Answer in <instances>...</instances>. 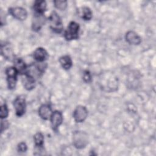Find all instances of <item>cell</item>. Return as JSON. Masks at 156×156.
Segmentation results:
<instances>
[{"instance_id": "cell-12", "label": "cell", "mask_w": 156, "mask_h": 156, "mask_svg": "<svg viewBox=\"0 0 156 156\" xmlns=\"http://www.w3.org/2000/svg\"><path fill=\"white\" fill-rule=\"evenodd\" d=\"M126 41L130 44L139 45L141 43V38L134 31L129 30L126 32L125 35Z\"/></svg>"}, {"instance_id": "cell-14", "label": "cell", "mask_w": 156, "mask_h": 156, "mask_svg": "<svg viewBox=\"0 0 156 156\" xmlns=\"http://www.w3.org/2000/svg\"><path fill=\"white\" fill-rule=\"evenodd\" d=\"M33 57L37 62L41 63L44 62L48 58V53L44 48L39 47L37 48L34 52Z\"/></svg>"}, {"instance_id": "cell-4", "label": "cell", "mask_w": 156, "mask_h": 156, "mask_svg": "<svg viewBox=\"0 0 156 156\" xmlns=\"http://www.w3.org/2000/svg\"><path fill=\"white\" fill-rule=\"evenodd\" d=\"M80 26L75 21H71L64 33V37L67 41L77 40L79 37Z\"/></svg>"}, {"instance_id": "cell-1", "label": "cell", "mask_w": 156, "mask_h": 156, "mask_svg": "<svg viewBox=\"0 0 156 156\" xmlns=\"http://www.w3.org/2000/svg\"><path fill=\"white\" fill-rule=\"evenodd\" d=\"M101 83L104 90L107 91H113L118 88V79L113 74H108L104 75L101 78Z\"/></svg>"}, {"instance_id": "cell-6", "label": "cell", "mask_w": 156, "mask_h": 156, "mask_svg": "<svg viewBox=\"0 0 156 156\" xmlns=\"http://www.w3.org/2000/svg\"><path fill=\"white\" fill-rule=\"evenodd\" d=\"M7 87L9 90H13L16 87L17 82L18 71L14 66L7 67L5 69Z\"/></svg>"}, {"instance_id": "cell-11", "label": "cell", "mask_w": 156, "mask_h": 156, "mask_svg": "<svg viewBox=\"0 0 156 156\" xmlns=\"http://www.w3.org/2000/svg\"><path fill=\"white\" fill-rule=\"evenodd\" d=\"M22 83L24 88L27 90H33L36 84V79L27 73L22 75Z\"/></svg>"}, {"instance_id": "cell-15", "label": "cell", "mask_w": 156, "mask_h": 156, "mask_svg": "<svg viewBox=\"0 0 156 156\" xmlns=\"http://www.w3.org/2000/svg\"><path fill=\"white\" fill-rule=\"evenodd\" d=\"M13 61V66L15 68L18 74L21 76L24 74L27 71V66L24 61L21 58H15Z\"/></svg>"}, {"instance_id": "cell-21", "label": "cell", "mask_w": 156, "mask_h": 156, "mask_svg": "<svg viewBox=\"0 0 156 156\" xmlns=\"http://www.w3.org/2000/svg\"><path fill=\"white\" fill-rule=\"evenodd\" d=\"M54 7L60 10H65L68 5L66 1H54L53 2Z\"/></svg>"}, {"instance_id": "cell-3", "label": "cell", "mask_w": 156, "mask_h": 156, "mask_svg": "<svg viewBox=\"0 0 156 156\" xmlns=\"http://www.w3.org/2000/svg\"><path fill=\"white\" fill-rule=\"evenodd\" d=\"M49 27L51 30L56 33L60 34L63 29V21L60 16L55 11H52L49 17Z\"/></svg>"}, {"instance_id": "cell-25", "label": "cell", "mask_w": 156, "mask_h": 156, "mask_svg": "<svg viewBox=\"0 0 156 156\" xmlns=\"http://www.w3.org/2000/svg\"><path fill=\"white\" fill-rule=\"evenodd\" d=\"M9 126V123L7 120H2L1 123V132L2 133L4 130H5L7 129H8Z\"/></svg>"}, {"instance_id": "cell-17", "label": "cell", "mask_w": 156, "mask_h": 156, "mask_svg": "<svg viewBox=\"0 0 156 156\" xmlns=\"http://www.w3.org/2000/svg\"><path fill=\"white\" fill-rule=\"evenodd\" d=\"M79 15L85 21H89L92 18L93 12L90 8L87 6L82 7L78 10Z\"/></svg>"}, {"instance_id": "cell-7", "label": "cell", "mask_w": 156, "mask_h": 156, "mask_svg": "<svg viewBox=\"0 0 156 156\" xmlns=\"http://www.w3.org/2000/svg\"><path fill=\"white\" fill-rule=\"evenodd\" d=\"M88 116V110L85 106L77 105L73 112V118L76 122H83Z\"/></svg>"}, {"instance_id": "cell-2", "label": "cell", "mask_w": 156, "mask_h": 156, "mask_svg": "<svg viewBox=\"0 0 156 156\" xmlns=\"http://www.w3.org/2000/svg\"><path fill=\"white\" fill-rule=\"evenodd\" d=\"M88 143V135L83 131H75L73 134V144L77 149L85 148Z\"/></svg>"}, {"instance_id": "cell-8", "label": "cell", "mask_w": 156, "mask_h": 156, "mask_svg": "<svg viewBox=\"0 0 156 156\" xmlns=\"http://www.w3.org/2000/svg\"><path fill=\"white\" fill-rule=\"evenodd\" d=\"M8 12L15 19L20 21L26 20L27 17V12L26 9L21 7H13L9 9Z\"/></svg>"}, {"instance_id": "cell-24", "label": "cell", "mask_w": 156, "mask_h": 156, "mask_svg": "<svg viewBox=\"0 0 156 156\" xmlns=\"http://www.w3.org/2000/svg\"><path fill=\"white\" fill-rule=\"evenodd\" d=\"M27 150V146L24 142L20 143L17 146V151L19 152H26Z\"/></svg>"}, {"instance_id": "cell-22", "label": "cell", "mask_w": 156, "mask_h": 156, "mask_svg": "<svg viewBox=\"0 0 156 156\" xmlns=\"http://www.w3.org/2000/svg\"><path fill=\"white\" fill-rule=\"evenodd\" d=\"M9 116V109L7 105L5 103L2 104L1 105L0 110V117L2 119H5Z\"/></svg>"}, {"instance_id": "cell-9", "label": "cell", "mask_w": 156, "mask_h": 156, "mask_svg": "<svg viewBox=\"0 0 156 156\" xmlns=\"http://www.w3.org/2000/svg\"><path fill=\"white\" fill-rule=\"evenodd\" d=\"M46 18L43 14L35 13L32 21V29L35 32L39 31L45 24Z\"/></svg>"}, {"instance_id": "cell-10", "label": "cell", "mask_w": 156, "mask_h": 156, "mask_svg": "<svg viewBox=\"0 0 156 156\" xmlns=\"http://www.w3.org/2000/svg\"><path fill=\"white\" fill-rule=\"evenodd\" d=\"M50 120L52 130L55 132H57L58 127L62 124L63 120L62 112L58 110H55L54 112H53L51 116Z\"/></svg>"}, {"instance_id": "cell-16", "label": "cell", "mask_w": 156, "mask_h": 156, "mask_svg": "<svg viewBox=\"0 0 156 156\" xmlns=\"http://www.w3.org/2000/svg\"><path fill=\"white\" fill-rule=\"evenodd\" d=\"M1 54L6 59L10 60L15 59L12 49L9 43L1 44Z\"/></svg>"}, {"instance_id": "cell-18", "label": "cell", "mask_w": 156, "mask_h": 156, "mask_svg": "<svg viewBox=\"0 0 156 156\" xmlns=\"http://www.w3.org/2000/svg\"><path fill=\"white\" fill-rule=\"evenodd\" d=\"M47 4L45 1H35L33 5V9L35 13L44 14L46 10Z\"/></svg>"}, {"instance_id": "cell-20", "label": "cell", "mask_w": 156, "mask_h": 156, "mask_svg": "<svg viewBox=\"0 0 156 156\" xmlns=\"http://www.w3.org/2000/svg\"><path fill=\"white\" fill-rule=\"evenodd\" d=\"M35 146L38 149H41L44 145V136L41 132H37L34 136Z\"/></svg>"}, {"instance_id": "cell-19", "label": "cell", "mask_w": 156, "mask_h": 156, "mask_svg": "<svg viewBox=\"0 0 156 156\" xmlns=\"http://www.w3.org/2000/svg\"><path fill=\"white\" fill-rule=\"evenodd\" d=\"M59 63L62 67L65 70H69L73 66V61L71 57L68 55H65L59 58Z\"/></svg>"}, {"instance_id": "cell-23", "label": "cell", "mask_w": 156, "mask_h": 156, "mask_svg": "<svg viewBox=\"0 0 156 156\" xmlns=\"http://www.w3.org/2000/svg\"><path fill=\"white\" fill-rule=\"evenodd\" d=\"M82 79L86 83H91L92 81V77L90 72L88 70H85L83 73Z\"/></svg>"}, {"instance_id": "cell-5", "label": "cell", "mask_w": 156, "mask_h": 156, "mask_svg": "<svg viewBox=\"0 0 156 156\" xmlns=\"http://www.w3.org/2000/svg\"><path fill=\"white\" fill-rule=\"evenodd\" d=\"M13 105L17 116L21 117L24 115L26 110V101L24 96H18L13 101Z\"/></svg>"}, {"instance_id": "cell-13", "label": "cell", "mask_w": 156, "mask_h": 156, "mask_svg": "<svg viewBox=\"0 0 156 156\" xmlns=\"http://www.w3.org/2000/svg\"><path fill=\"white\" fill-rule=\"evenodd\" d=\"M52 108L49 104H42L38 108V115L44 120H48L52 114Z\"/></svg>"}]
</instances>
